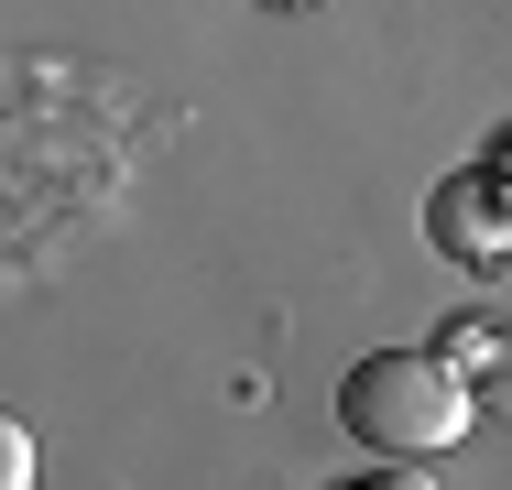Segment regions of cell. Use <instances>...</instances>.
I'll use <instances>...</instances> for the list:
<instances>
[{
	"label": "cell",
	"instance_id": "6da1fadb",
	"mask_svg": "<svg viewBox=\"0 0 512 490\" xmlns=\"http://www.w3.org/2000/svg\"><path fill=\"white\" fill-rule=\"evenodd\" d=\"M338 425L371 458H436V447H458L480 425V392H469V371L447 349H371L338 382Z\"/></svg>",
	"mask_w": 512,
	"mask_h": 490
},
{
	"label": "cell",
	"instance_id": "7a4b0ae2",
	"mask_svg": "<svg viewBox=\"0 0 512 490\" xmlns=\"http://www.w3.org/2000/svg\"><path fill=\"white\" fill-rule=\"evenodd\" d=\"M425 240H436L458 273H502V262H512V175H491V164L436 175V196H425Z\"/></svg>",
	"mask_w": 512,
	"mask_h": 490
},
{
	"label": "cell",
	"instance_id": "3957f363",
	"mask_svg": "<svg viewBox=\"0 0 512 490\" xmlns=\"http://www.w3.org/2000/svg\"><path fill=\"white\" fill-rule=\"evenodd\" d=\"M447 360L469 371L480 414H491V425H512V327H480V316H469V327H447Z\"/></svg>",
	"mask_w": 512,
	"mask_h": 490
},
{
	"label": "cell",
	"instance_id": "277c9868",
	"mask_svg": "<svg viewBox=\"0 0 512 490\" xmlns=\"http://www.w3.org/2000/svg\"><path fill=\"white\" fill-rule=\"evenodd\" d=\"M0 490H33V436L0 425Z\"/></svg>",
	"mask_w": 512,
	"mask_h": 490
},
{
	"label": "cell",
	"instance_id": "5b68a950",
	"mask_svg": "<svg viewBox=\"0 0 512 490\" xmlns=\"http://www.w3.org/2000/svg\"><path fill=\"white\" fill-rule=\"evenodd\" d=\"M371 490H436V480H414V458H393V469H382Z\"/></svg>",
	"mask_w": 512,
	"mask_h": 490
},
{
	"label": "cell",
	"instance_id": "8992f818",
	"mask_svg": "<svg viewBox=\"0 0 512 490\" xmlns=\"http://www.w3.org/2000/svg\"><path fill=\"white\" fill-rule=\"evenodd\" d=\"M262 11H306V0H262Z\"/></svg>",
	"mask_w": 512,
	"mask_h": 490
}]
</instances>
